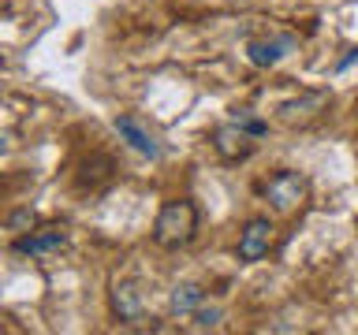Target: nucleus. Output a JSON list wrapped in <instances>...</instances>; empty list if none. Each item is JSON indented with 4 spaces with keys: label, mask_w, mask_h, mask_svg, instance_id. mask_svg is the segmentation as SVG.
Instances as JSON below:
<instances>
[{
    "label": "nucleus",
    "mask_w": 358,
    "mask_h": 335,
    "mask_svg": "<svg viewBox=\"0 0 358 335\" xmlns=\"http://www.w3.org/2000/svg\"><path fill=\"white\" fill-rule=\"evenodd\" d=\"M268 246H273V223L265 216L246 220V228L239 231V261H246V265L262 261L268 253Z\"/></svg>",
    "instance_id": "nucleus-3"
},
{
    "label": "nucleus",
    "mask_w": 358,
    "mask_h": 335,
    "mask_svg": "<svg viewBox=\"0 0 358 335\" xmlns=\"http://www.w3.org/2000/svg\"><path fill=\"white\" fill-rule=\"evenodd\" d=\"M198 306H206V287L201 283H179L172 290V298H168V309H172L176 317H190Z\"/></svg>",
    "instance_id": "nucleus-9"
},
{
    "label": "nucleus",
    "mask_w": 358,
    "mask_h": 335,
    "mask_svg": "<svg viewBox=\"0 0 358 335\" xmlns=\"http://www.w3.org/2000/svg\"><path fill=\"white\" fill-rule=\"evenodd\" d=\"M67 246V234L64 231H30L15 239V253H27V257H52Z\"/></svg>",
    "instance_id": "nucleus-6"
},
{
    "label": "nucleus",
    "mask_w": 358,
    "mask_h": 335,
    "mask_svg": "<svg viewBox=\"0 0 358 335\" xmlns=\"http://www.w3.org/2000/svg\"><path fill=\"white\" fill-rule=\"evenodd\" d=\"M194 231H198V209H194V201H187V198L168 201L153 220V242L164 246V250L187 246L194 239Z\"/></svg>",
    "instance_id": "nucleus-1"
},
{
    "label": "nucleus",
    "mask_w": 358,
    "mask_h": 335,
    "mask_svg": "<svg viewBox=\"0 0 358 335\" xmlns=\"http://www.w3.org/2000/svg\"><path fill=\"white\" fill-rule=\"evenodd\" d=\"M213 145L224 161H246L254 153V134L243 131L239 123H224V127L213 131Z\"/></svg>",
    "instance_id": "nucleus-4"
},
{
    "label": "nucleus",
    "mask_w": 358,
    "mask_h": 335,
    "mask_svg": "<svg viewBox=\"0 0 358 335\" xmlns=\"http://www.w3.org/2000/svg\"><path fill=\"white\" fill-rule=\"evenodd\" d=\"M235 123H239L243 131H250L254 138H262V134H265V123H262V119H246V116H239V119H235Z\"/></svg>",
    "instance_id": "nucleus-11"
},
{
    "label": "nucleus",
    "mask_w": 358,
    "mask_h": 335,
    "mask_svg": "<svg viewBox=\"0 0 358 335\" xmlns=\"http://www.w3.org/2000/svg\"><path fill=\"white\" fill-rule=\"evenodd\" d=\"M291 49H295L291 38H273V41H250L246 45V56H250L254 67H273V64L284 60Z\"/></svg>",
    "instance_id": "nucleus-8"
},
{
    "label": "nucleus",
    "mask_w": 358,
    "mask_h": 335,
    "mask_svg": "<svg viewBox=\"0 0 358 335\" xmlns=\"http://www.w3.org/2000/svg\"><path fill=\"white\" fill-rule=\"evenodd\" d=\"M8 149V142H4V134H0V153H4Z\"/></svg>",
    "instance_id": "nucleus-12"
},
{
    "label": "nucleus",
    "mask_w": 358,
    "mask_h": 335,
    "mask_svg": "<svg viewBox=\"0 0 358 335\" xmlns=\"http://www.w3.org/2000/svg\"><path fill=\"white\" fill-rule=\"evenodd\" d=\"M112 309H116V317L120 320H127V324H138L142 320V290L131 283V279H120L116 287H112Z\"/></svg>",
    "instance_id": "nucleus-7"
},
{
    "label": "nucleus",
    "mask_w": 358,
    "mask_h": 335,
    "mask_svg": "<svg viewBox=\"0 0 358 335\" xmlns=\"http://www.w3.org/2000/svg\"><path fill=\"white\" fill-rule=\"evenodd\" d=\"M116 134L131 145L134 153L150 156V161H157V156H161V145H157V138H153V134L145 131L134 116H120V119H116Z\"/></svg>",
    "instance_id": "nucleus-5"
},
{
    "label": "nucleus",
    "mask_w": 358,
    "mask_h": 335,
    "mask_svg": "<svg viewBox=\"0 0 358 335\" xmlns=\"http://www.w3.org/2000/svg\"><path fill=\"white\" fill-rule=\"evenodd\" d=\"M306 198H310V179L302 175V172H276V175L265 183V201H268L276 212L299 209Z\"/></svg>",
    "instance_id": "nucleus-2"
},
{
    "label": "nucleus",
    "mask_w": 358,
    "mask_h": 335,
    "mask_svg": "<svg viewBox=\"0 0 358 335\" xmlns=\"http://www.w3.org/2000/svg\"><path fill=\"white\" fill-rule=\"evenodd\" d=\"M190 317H194V328H198V332H206V328H217L224 313H220L217 306H209V309H206V306H198L194 313H190Z\"/></svg>",
    "instance_id": "nucleus-10"
}]
</instances>
